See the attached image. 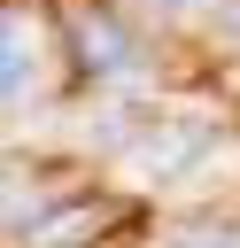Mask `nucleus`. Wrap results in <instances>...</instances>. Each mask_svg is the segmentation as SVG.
<instances>
[{
  "instance_id": "1",
  "label": "nucleus",
  "mask_w": 240,
  "mask_h": 248,
  "mask_svg": "<svg viewBox=\"0 0 240 248\" xmlns=\"http://www.w3.org/2000/svg\"><path fill=\"white\" fill-rule=\"evenodd\" d=\"M201 147H209V124H201V116H155V124L124 147V170H132V178H178V170H194Z\"/></svg>"
},
{
  "instance_id": "2",
  "label": "nucleus",
  "mask_w": 240,
  "mask_h": 248,
  "mask_svg": "<svg viewBox=\"0 0 240 248\" xmlns=\"http://www.w3.org/2000/svg\"><path fill=\"white\" fill-rule=\"evenodd\" d=\"M39 85V23L0 8V101H23Z\"/></svg>"
},
{
  "instance_id": "3",
  "label": "nucleus",
  "mask_w": 240,
  "mask_h": 248,
  "mask_svg": "<svg viewBox=\"0 0 240 248\" xmlns=\"http://www.w3.org/2000/svg\"><path fill=\"white\" fill-rule=\"evenodd\" d=\"M101 225H108L101 202H62V209H39V217L23 225V248H85Z\"/></svg>"
},
{
  "instance_id": "4",
  "label": "nucleus",
  "mask_w": 240,
  "mask_h": 248,
  "mask_svg": "<svg viewBox=\"0 0 240 248\" xmlns=\"http://www.w3.org/2000/svg\"><path fill=\"white\" fill-rule=\"evenodd\" d=\"M77 46H85V70H101V78H132V39H124L108 16H77Z\"/></svg>"
},
{
  "instance_id": "5",
  "label": "nucleus",
  "mask_w": 240,
  "mask_h": 248,
  "mask_svg": "<svg viewBox=\"0 0 240 248\" xmlns=\"http://www.w3.org/2000/svg\"><path fill=\"white\" fill-rule=\"evenodd\" d=\"M163 248H232V232H225V225H178Z\"/></svg>"
},
{
  "instance_id": "6",
  "label": "nucleus",
  "mask_w": 240,
  "mask_h": 248,
  "mask_svg": "<svg viewBox=\"0 0 240 248\" xmlns=\"http://www.w3.org/2000/svg\"><path fill=\"white\" fill-rule=\"evenodd\" d=\"M0 209H23V170L0 155Z\"/></svg>"
},
{
  "instance_id": "7",
  "label": "nucleus",
  "mask_w": 240,
  "mask_h": 248,
  "mask_svg": "<svg viewBox=\"0 0 240 248\" xmlns=\"http://www.w3.org/2000/svg\"><path fill=\"white\" fill-rule=\"evenodd\" d=\"M232 248H240V232H232Z\"/></svg>"
}]
</instances>
